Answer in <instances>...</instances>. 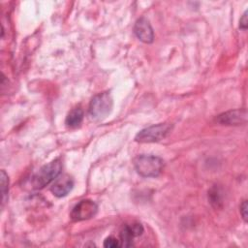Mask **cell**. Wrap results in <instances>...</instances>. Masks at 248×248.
<instances>
[{
  "label": "cell",
  "mask_w": 248,
  "mask_h": 248,
  "mask_svg": "<svg viewBox=\"0 0 248 248\" xmlns=\"http://www.w3.org/2000/svg\"><path fill=\"white\" fill-rule=\"evenodd\" d=\"M62 163L59 159H55L50 163L43 166L32 177L31 186L33 189L40 190L54 181L61 172Z\"/></svg>",
  "instance_id": "obj_1"
},
{
  "label": "cell",
  "mask_w": 248,
  "mask_h": 248,
  "mask_svg": "<svg viewBox=\"0 0 248 248\" xmlns=\"http://www.w3.org/2000/svg\"><path fill=\"white\" fill-rule=\"evenodd\" d=\"M113 101L108 92H102L95 95L89 104L88 114L93 121H102L107 118L112 110Z\"/></svg>",
  "instance_id": "obj_2"
},
{
  "label": "cell",
  "mask_w": 248,
  "mask_h": 248,
  "mask_svg": "<svg viewBox=\"0 0 248 248\" xmlns=\"http://www.w3.org/2000/svg\"><path fill=\"white\" fill-rule=\"evenodd\" d=\"M137 172L143 177H156L164 168V161L155 155H139L134 160Z\"/></svg>",
  "instance_id": "obj_3"
},
{
  "label": "cell",
  "mask_w": 248,
  "mask_h": 248,
  "mask_svg": "<svg viewBox=\"0 0 248 248\" xmlns=\"http://www.w3.org/2000/svg\"><path fill=\"white\" fill-rule=\"evenodd\" d=\"M172 130L170 123H159L140 130L135 137L138 142H156L165 139Z\"/></svg>",
  "instance_id": "obj_4"
},
{
  "label": "cell",
  "mask_w": 248,
  "mask_h": 248,
  "mask_svg": "<svg viewBox=\"0 0 248 248\" xmlns=\"http://www.w3.org/2000/svg\"><path fill=\"white\" fill-rule=\"evenodd\" d=\"M98 205L91 200H82L78 202L71 211L70 217L73 221L79 222L91 219L96 215Z\"/></svg>",
  "instance_id": "obj_5"
},
{
  "label": "cell",
  "mask_w": 248,
  "mask_h": 248,
  "mask_svg": "<svg viewBox=\"0 0 248 248\" xmlns=\"http://www.w3.org/2000/svg\"><path fill=\"white\" fill-rule=\"evenodd\" d=\"M134 33L137 38L145 44H151L154 40L153 28L149 20L145 17H140L134 25Z\"/></svg>",
  "instance_id": "obj_6"
},
{
  "label": "cell",
  "mask_w": 248,
  "mask_h": 248,
  "mask_svg": "<svg viewBox=\"0 0 248 248\" xmlns=\"http://www.w3.org/2000/svg\"><path fill=\"white\" fill-rule=\"evenodd\" d=\"M216 122L222 125H240L247 120L245 109H233L223 112L216 117Z\"/></svg>",
  "instance_id": "obj_7"
},
{
  "label": "cell",
  "mask_w": 248,
  "mask_h": 248,
  "mask_svg": "<svg viewBox=\"0 0 248 248\" xmlns=\"http://www.w3.org/2000/svg\"><path fill=\"white\" fill-rule=\"evenodd\" d=\"M143 232V227L140 223L125 225L120 232V246L130 247L133 245V239Z\"/></svg>",
  "instance_id": "obj_8"
},
{
  "label": "cell",
  "mask_w": 248,
  "mask_h": 248,
  "mask_svg": "<svg viewBox=\"0 0 248 248\" xmlns=\"http://www.w3.org/2000/svg\"><path fill=\"white\" fill-rule=\"evenodd\" d=\"M73 187H74L73 178L68 174H62V175H59L54 180V182L50 187V191L55 197L62 198L67 196L71 192Z\"/></svg>",
  "instance_id": "obj_9"
},
{
  "label": "cell",
  "mask_w": 248,
  "mask_h": 248,
  "mask_svg": "<svg viewBox=\"0 0 248 248\" xmlns=\"http://www.w3.org/2000/svg\"><path fill=\"white\" fill-rule=\"evenodd\" d=\"M83 119V110L80 108H73L66 116L65 124L70 128H77L80 125Z\"/></svg>",
  "instance_id": "obj_10"
},
{
  "label": "cell",
  "mask_w": 248,
  "mask_h": 248,
  "mask_svg": "<svg viewBox=\"0 0 248 248\" xmlns=\"http://www.w3.org/2000/svg\"><path fill=\"white\" fill-rule=\"evenodd\" d=\"M0 179H1V207H3L5 202L8 200V192H9V179L4 170H1Z\"/></svg>",
  "instance_id": "obj_11"
},
{
  "label": "cell",
  "mask_w": 248,
  "mask_h": 248,
  "mask_svg": "<svg viewBox=\"0 0 248 248\" xmlns=\"http://www.w3.org/2000/svg\"><path fill=\"white\" fill-rule=\"evenodd\" d=\"M208 199L212 205H214L215 207L220 206V204L222 203V196L217 187H213L210 189V191L208 192Z\"/></svg>",
  "instance_id": "obj_12"
},
{
  "label": "cell",
  "mask_w": 248,
  "mask_h": 248,
  "mask_svg": "<svg viewBox=\"0 0 248 248\" xmlns=\"http://www.w3.org/2000/svg\"><path fill=\"white\" fill-rule=\"evenodd\" d=\"M104 246L107 248H117L120 246V241L113 236H108L104 240Z\"/></svg>",
  "instance_id": "obj_13"
},
{
  "label": "cell",
  "mask_w": 248,
  "mask_h": 248,
  "mask_svg": "<svg viewBox=\"0 0 248 248\" xmlns=\"http://www.w3.org/2000/svg\"><path fill=\"white\" fill-rule=\"evenodd\" d=\"M248 26V20H247V11H245L242 15V16L239 19V28L242 30H246Z\"/></svg>",
  "instance_id": "obj_14"
},
{
  "label": "cell",
  "mask_w": 248,
  "mask_h": 248,
  "mask_svg": "<svg viewBox=\"0 0 248 248\" xmlns=\"http://www.w3.org/2000/svg\"><path fill=\"white\" fill-rule=\"evenodd\" d=\"M240 214L243 218V220L247 221V201H243L240 204Z\"/></svg>",
  "instance_id": "obj_15"
}]
</instances>
